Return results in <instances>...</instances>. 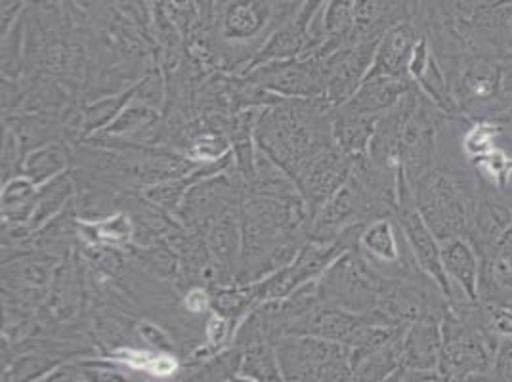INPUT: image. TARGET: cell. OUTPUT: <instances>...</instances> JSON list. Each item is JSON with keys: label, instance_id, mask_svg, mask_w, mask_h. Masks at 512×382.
Masks as SVG:
<instances>
[{"label": "cell", "instance_id": "19", "mask_svg": "<svg viewBox=\"0 0 512 382\" xmlns=\"http://www.w3.org/2000/svg\"><path fill=\"white\" fill-rule=\"evenodd\" d=\"M75 199V182L69 172H64L43 186H39V195L35 203V211L31 216L29 226L37 232L43 228L46 222L64 213L69 205H73Z\"/></svg>", "mask_w": 512, "mask_h": 382}, {"label": "cell", "instance_id": "3", "mask_svg": "<svg viewBox=\"0 0 512 382\" xmlns=\"http://www.w3.org/2000/svg\"><path fill=\"white\" fill-rule=\"evenodd\" d=\"M415 203L438 241L472 234L478 186L457 170L434 167L415 186Z\"/></svg>", "mask_w": 512, "mask_h": 382}, {"label": "cell", "instance_id": "15", "mask_svg": "<svg viewBox=\"0 0 512 382\" xmlns=\"http://www.w3.org/2000/svg\"><path fill=\"white\" fill-rule=\"evenodd\" d=\"M415 88L411 79H394V77H367L356 94L342 104L356 113L381 117L388 109L396 106L407 92Z\"/></svg>", "mask_w": 512, "mask_h": 382}, {"label": "cell", "instance_id": "1", "mask_svg": "<svg viewBox=\"0 0 512 382\" xmlns=\"http://www.w3.org/2000/svg\"><path fill=\"white\" fill-rule=\"evenodd\" d=\"M331 115L333 107L323 98L264 107L255 128L256 148L295 180L314 155L335 146Z\"/></svg>", "mask_w": 512, "mask_h": 382}, {"label": "cell", "instance_id": "10", "mask_svg": "<svg viewBox=\"0 0 512 382\" xmlns=\"http://www.w3.org/2000/svg\"><path fill=\"white\" fill-rule=\"evenodd\" d=\"M499 191V188L480 178L474 226L469 237L470 243L480 256L490 251L491 247L512 228L511 203Z\"/></svg>", "mask_w": 512, "mask_h": 382}, {"label": "cell", "instance_id": "8", "mask_svg": "<svg viewBox=\"0 0 512 382\" xmlns=\"http://www.w3.org/2000/svg\"><path fill=\"white\" fill-rule=\"evenodd\" d=\"M381 41V39H379ZM379 41L348 44L325 60L323 100L331 107L346 104L369 75Z\"/></svg>", "mask_w": 512, "mask_h": 382}, {"label": "cell", "instance_id": "39", "mask_svg": "<svg viewBox=\"0 0 512 382\" xmlns=\"http://www.w3.org/2000/svg\"><path fill=\"white\" fill-rule=\"evenodd\" d=\"M279 10L287 22H293L299 16L304 0H278Z\"/></svg>", "mask_w": 512, "mask_h": 382}, {"label": "cell", "instance_id": "40", "mask_svg": "<svg viewBox=\"0 0 512 382\" xmlns=\"http://www.w3.org/2000/svg\"><path fill=\"white\" fill-rule=\"evenodd\" d=\"M448 382H493V377H491V371H488V373H474V375H465V377H455V379H449Z\"/></svg>", "mask_w": 512, "mask_h": 382}, {"label": "cell", "instance_id": "28", "mask_svg": "<svg viewBox=\"0 0 512 382\" xmlns=\"http://www.w3.org/2000/svg\"><path fill=\"white\" fill-rule=\"evenodd\" d=\"M503 134V127L491 119H480L465 132L463 149L469 159H478L497 148L495 140Z\"/></svg>", "mask_w": 512, "mask_h": 382}, {"label": "cell", "instance_id": "5", "mask_svg": "<svg viewBox=\"0 0 512 382\" xmlns=\"http://www.w3.org/2000/svg\"><path fill=\"white\" fill-rule=\"evenodd\" d=\"M239 77L255 83L283 100H314L323 98L325 60L295 58L285 62H274L260 65Z\"/></svg>", "mask_w": 512, "mask_h": 382}, {"label": "cell", "instance_id": "31", "mask_svg": "<svg viewBox=\"0 0 512 382\" xmlns=\"http://www.w3.org/2000/svg\"><path fill=\"white\" fill-rule=\"evenodd\" d=\"M138 335L142 337V340L146 344H150L151 348L155 352H161V354H171L172 352V340L165 329H161L157 323H153L150 319H142L138 325Z\"/></svg>", "mask_w": 512, "mask_h": 382}, {"label": "cell", "instance_id": "25", "mask_svg": "<svg viewBox=\"0 0 512 382\" xmlns=\"http://www.w3.org/2000/svg\"><path fill=\"white\" fill-rule=\"evenodd\" d=\"M159 121V109L132 102L130 106L104 130L106 138H132L150 132Z\"/></svg>", "mask_w": 512, "mask_h": 382}, {"label": "cell", "instance_id": "42", "mask_svg": "<svg viewBox=\"0 0 512 382\" xmlns=\"http://www.w3.org/2000/svg\"><path fill=\"white\" fill-rule=\"evenodd\" d=\"M383 382H406V369L400 367V369L394 371L390 377H386Z\"/></svg>", "mask_w": 512, "mask_h": 382}, {"label": "cell", "instance_id": "17", "mask_svg": "<svg viewBox=\"0 0 512 382\" xmlns=\"http://www.w3.org/2000/svg\"><path fill=\"white\" fill-rule=\"evenodd\" d=\"M304 44H306V31L299 27L295 20L285 23L266 39V43L258 48L255 56L247 62V65L237 75H245V73L253 71L260 65L300 58L302 50H304Z\"/></svg>", "mask_w": 512, "mask_h": 382}, {"label": "cell", "instance_id": "41", "mask_svg": "<svg viewBox=\"0 0 512 382\" xmlns=\"http://www.w3.org/2000/svg\"><path fill=\"white\" fill-rule=\"evenodd\" d=\"M491 121L499 123V125L503 127V132H505V130H511L512 132V106L509 107V109H505L503 113H499L497 117H493Z\"/></svg>", "mask_w": 512, "mask_h": 382}, {"label": "cell", "instance_id": "4", "mask_svg": "<svg viewBox=\"0 0 512 382\" xmlns=\"http://www.w3.org/2000/svg\"><path fill=\"white\" fill-rule=\"evenodd\" d=\"M390 277L379 274L360 249L337 258L318 279V295L323 306L344 308L354 314H369L379 306Z\"/></svg>", "mask_w": 512, "mask_h": 382}, {"label": "cell", "instance_id": "16", "mask_svg": "<svg viewBox=\"0 0 512 382\" xmlns=\"http://www.w3.org/2000/svg\"><path fill=\"white\" fill-rule=\"evenodd\" d=\"M377 121H379V117L362 115L348 107H333L331 128H333L335 148L341 149L342 153H346L354 159L367 155Z\"/></svg>", "mask_w": 512, "mask_h": 382}, {"label": "cell", "instance_id": "35", "mask_svg": "<svg viewBox=\"0 0 512 382\" xmlns=\"http://www.w3.org/2000/svg\"><path fill=\"white\" fill-rule=\"evenodd\" d=\"M85 377L90 382H127V379L104 365H86Z\"/></svg>", "mask_w": 512, "mask_h": 382}, {"label": "cell", "instance_id": "13", "mask_svg": "<svg viewBox=\"0 0 512 382\" xmlns=\"http://www.w3.org/2000/svg\"><path fill=\"white\" fill-rule=\"evenodd\" d=\"M442 264L451 285L472 302H480L482 260L467 237H451L440 241Z\"/></svg>", "mask_w": 512, "mask_h": 382}, {"label": "cell", "instance_id": "22", "mask_svg": "<svg viewBox=\"0 0 512 382\" xmlns=\"http://www.w3.org/2000/svg\"><path fill=\"white\" fill-rule=\"evenodd\" d=\"M69 169V153L60 144H44L31 149L23 157L22 174L43 186L52 178L64 174Z\"/></svg>", "mask_w": 512, "mask_h": 382}, {"label": "cell", "instance_id": "36", "mask_svg": "<svg viewBox=\"0 0 512 382\" xmlns=\"http://www.w3.org/2000/svg\"><path fill=\"white\" fill-rule=\"evenodd\" d=\"M325 2H327V0H304V4H302V8H300L299 16L295 18L297 25L302 27L304 31H308L310 23L320 14V10L325 6Z\"/></svg>", "mask_w": 512, "mask_h": 382}, {"label": "cell", "instance_id": "11", "mask_svg": "<svg viewBox=\"0 0 512 382\" xmlns=\"http://www.w3.org/2000/svg\"><path fill=\"white\" fill-rule=\"evenodd\" d=\"M2 285L6 298H22L25 304H39L50 297L54 272L50 256L23 255L2 264Z\"/></svg>", "mask_w": 512, "mask_h": 382}, {"label": "cell", "instance_id": "2", "mask_svg": "<svg viewBox=\"0 0 512 382\" xmlns=\"http://www.w3.org/2000/svg\"><path fill=\"white\" fill-rule=\"evenodd\" d=\"M287 20L278 0H216L209 41L213 65L243 69L266 39Z\"/></svg>", "mask_w": 512, "mask_h": 382}, {"label": "cell", "instance_id": "12", "mask_svg": "<svg viewBox=\"0 0 512 382\" xmlns=\"http://www.w3.org/2000/svg\"><path fill=\"white\" fill-rule=\"evenodd\" d=\"M419 39V29L411 20L390 25L377 44L375 60L367 77L409 79V62Z\"/></svg>", "mask_w": 512, "mask_h": 382}, {"label": "cell", "instance_id": "20", "mask_svg": "<svg viewBox=\"0 0 512 382\" xmlns=\"http://www.w3.org/2000/svg\"><path fill=\"white\" fill-rule=\"evenodd\" d=\"M39 186L27 176L18 174L2 184L0 207L2 222L8 224H29L35 211Z\"/></svg>", "mask_w": 512, "mask_h": 382}, {"label": "cell", "instance_id": "21", "mask_svg": "<svg viewBox=\"0 0 512 382\" xmlns=\"http://www.w3.org/2000/svg\"><path fill=\"white\" fill-rule=\"evenodd\" d=\"M48 298L56 318L71 319L77 314L81 302V279L77 266L69 258H64L56 268Z\"/></svg>", "mask_w": 512, "mask_h": 382}, {"label": "cell", "instance_id": "43", "mask_svg": "<svg viewBox=\"0 0 512 382\" xmlns=\"http://www.w3.org/2000/svg\"><path fill=\"white\" fill-rule=\"evenodd\" d=\"M234 382H255V381H249V379H243V381H234Z\"/></svg>", "mask_w": 512, "mask_h": 382}, {"label": "cell", "instance_id": "23", "mask_svg": "<svg viewBox=\"0 0 512 382\" xmlns=\"http://www.w3.org/2000/svg\"><path fill=\"white\" fill-rule=\"evenodd\" d=\"M134 96H136V85L86 106L81 115L83 134L92 136V134L104 132L134 102Z\"/></svg>", "mask_w": 512, "mask_h": 382}, {"label": "cell", "instance_id": "37", "mask_svg": "<svg viewBox=\"0 0 512 382\" xmlns=\"http://www.w3.org/2000/svg\"><path fill=\"white\" fill-rule=\"evenodd\" d=\"M174 371H176L174 358H171L169 354H161V352L155 354V358L151 360L150 367H148V373H151L153 377H171Z\"/></svg>", "mask_w": 512, "mask_h": 382}, {"label": "cell", "instance_id": "34", "mask_svg": "<svg viewBox=\"0 0 512 382\" xmlns=\"http://www.w3.org/2000/svg\"><path fill=\"white\" fill-rule=\"evenodd\" d=\"M184 302H186V310L193 316H199V314H205V312L213 310L211 291L205 289V287H197V285L192 287L184 298Z\"/></svg>", "mask_w": 512, "mask_h": 382}, {"label": "cell", "instance_id": "18", "mask_svg": "<svg viewBox=\"0 0 512 382\" xmlns=\"http://www.w3.org/2000/svg\"><path fill=\"white\" fill-rule=\"evenodd\" d=\"M88 247H127L136 237V222L127 213L109 214L96 222H86L79 218V232Z\"/></svg>", "mask_w": 512, "mask_h": 382}, {"label": "cell", "instance_id": "9", "mask_svg": "<svg viewBox=\"0 0 512 382\" xmlns=\"http://www.w3.org/2000/svg\"><path fill=\"white\" fill-rule=\"evenodd\" d=\"M421 102V90L415 86L411 92L379 117L369 142V159L384 169H400V144L407 123Z\"/></svg>", "mask_w": 512, "mask_h": 382}, {"label": "cell", "instance_id": "14", "mask_svg": "<svg viewBox=\"0 0 512 382\" xmlns=\"http://www.w3.org/2000/svg\"><path fill=\"white\" fill-rule=\"evenodd\" d=\"M442 319L413 321L402 337V367L415 371H438L442 356Z\"/></svg>", "mask_w": 512, "mask_h": 382}, {"label": "cell", "instance_id": "30", "mask_svg": "<svg viewBox=\"0 0 512 382\" xmlns=\"http://www.w3.org/2000/svg\"><path fill=\"white\" fill-rule=\"evenodd\" d=\"M493 382H512V337H501L491 365Z\"/></svg>", "mask_w": 512, "mask_h": 382}, {"label": "cell", "instance_id": "27", "mask_svg": "<svg viewBox=\"0 0 512 382\" xmlns=\"http://www.w3.org/2000/svg\"><path fill=\"white\" fill-rule=\"evenodd\" d=\"M474 167L482 180H486L488 184L501 191L507 190L509 180L512 178V157H509L507 151L495 148L490 153L474 159Z\"/></svg>", "mask_w": 512, "mask_h": 382}, {"label": "cell", "instance_id": "6", "mask_svg": "<svg viewBox=\"0 0 512 382\" xmlns=\"http://www.w3.org/2000/svg\"><path fill=\"white\" fill-rule=\"evenodd\" d=\"M356 159L342 153L341 149L327 148L314 155L295 178L300 197L312 220L318 216L325 203L350 180Z\"/></svg>", "mask_w": 512, "mask_h": 382}, {"label": "cell", "instance_id": "32", "mask_svg": "<svg viewBox=\"0 0 512 382\" xmlns=\"http://www.w3.org/2000/svg\"><path fill=\"white\" fill-rule=\"evenodd\" d=\"M484 312H486V321H488L491 331L499 339L512 337V308L497 306V304H484Z\"/></svg>", "mask_w": 512, "mask_h": 382}, {"label": "cell", "instance_id": "26", "mask_svg": "<svg viewBox=\"0 0 512 382\" xmlns=\"http://www.w3.org/2000/svg\"><path fill=\"white\" fill-rule=\"evenodd\" d=\"M232 155V142L228 134L222 132H199L186 151V157L193 165H214Z\"/></svg>", "mask_w": 512, "mask_h": 382}, {"label": "cell", "instance_id": "33", "mask_svg": "<svg viewBox=\"0 0 512 382\" xmlns=\"http://www.w3.org/2000/svg\"><path fill=\"white\" fill-rule=\"evenodd\" d=\"M234 321L232 319L224 318L220 314H211L207 319V325H205V335L209 344L214 348H220L224 346L228 339L234 335Z\"/></svg>", "mask_w": 512, "mask_h": 382}, {"label": "cell", "instance_id": "38", "mask_svg": "<svg viewBox=\"0 0 512 382\" xmlns=\"http://www.w3.org/2000/svg\"><path fill=\"white\" fill-rule=\"evenodd\" d=\"M406 369V367H404ZM406 382H448L440 371H415L406 369Z\"/></svg>", "mask_w": 512, "mask_h": 382}, {"label": "cell", "instance_id": "7", "mask_svg": "<svg viewBox=\"0 0 512 382\" xmlns=\"http://www.w3.org/2000/svg\"><path fill=\"white\" fill-rule=\"evenodd\" d=\"M440 111L427 96L421 94V102L407 123L400 144V169L404 170L411 186H415L427 172L434 169L438 148V119ZM442 113V111H440Z\"/></svg>", "mask_w": 512, "mask_h": 382}, {"label": "cell", "instance_id": "29", "mask_svg": "<svg viewBox=\"0 0 512 382\" xmlns=\"http://www.w3.org/2000/svg\"><path fill=\"white\" fill-rule=\"evenodd\" d=\"M22 140L12 127H6L2 138V180H10L22 174L23 165Z\"/></svg>", "mask_w": 512, "mask_h": 382}, {"label": "cell", "instance_id": "24", "mask_svg": "<svg viewBox=\"0 0 512 382\" xmlns=\"http://www.w3.org/2000/svg\"><path fill=\"white\" fill-rule=\"evenodd\" d=\"M241 375L249 381L281 382L278 354L268 342H258L245 350L241 360Z\"/></svg>", "mask_w": 512, "mask_h": 382}]
</instances>
